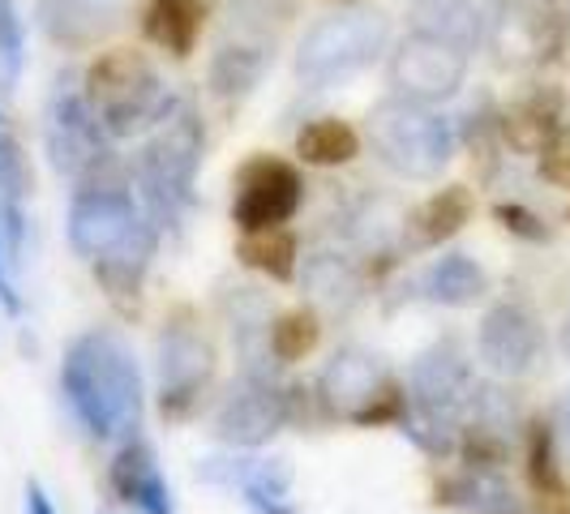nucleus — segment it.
<instances>
[{
	"mask_svg": "<svg viewBox=\"0 0 570 514\" xmlns=\"http://www.w3.org/2000/svg\"><path fill=\"white\" fill-rule=\"evenodd\" d=\"M60 386L82 428L99 442L129 437L142 421L138 360L112 330H86L69 343L60 360Z\"/></svg>",
	"mask_w": 570,
	"mask_h": 514,
	"instance_id": "nucleus-1",
	"label": "nucleus"
},
{
	"mask_svg": "<svg viewBox=\"0 0 570 514\" xmlns=\"http://www.w3.org/2000/svg\"><path fill=\"white\" fill-rule=\"evenodd\" d=\"M86 99L104 120L108 138H134L176 112L159 69L138 48H108L86 69Z\"/></svg>",
	"mask_w": 570,
	"mask_h": 514,
	"instance_id": "nucleus-2",
	"label": "nucleus"
},
{
	"mask_svg": "<svg viewBox=\"0 0 570 514\" xmlns=\"http://www.w3.org/2000/svg\"><path fill=\"white\" fill-rule=\"evenodd\" d=\"M386 43H391V18L382 9L347 4L305 30L301 52H296V78L314 90H326L370 69L386 52Z\"/></svg>",
	"mask_w": 570,
	"mask_h": 514,
	"instance_id": "nucleus-3",
	"label": "nucleus"
},
{
	"mask_svg": "<svg viewBox=\"0 0 570 514\" xmlns=\"http://www.w3.org/2000/svg\"><path fill=\"white\" fill-rule=\"evenodd\" d=\"M370 146L373 155L391 171H400L407 180H433L438 171L451 164L455 155V134L429 103L416 99H382L370 112Z\"/></svg>",
	"mask_w": 570,
	"mask_h": 514,
	"instance_id": "nucleus-4",
	"label": "nucleus"
},
{
	"mask_svg": "<svg viewBox=\"0 0 570 514\" xmlns=\"http://www.w3.org/2000/svg\"><path fill=\"white\" fill-rule=\"evenodd\" d=\"M202 164V120L189 108H176L168 120L155 125L150 142L138 155V189L155 224H171L189 198H194V176Z\"/></svg>",
	"mask_w": 570,
	"mask_h": 514,
	"instance_id": "nucleus-5",
	"label": "nucleus"
},
{
	"mask_svg": "<svg viewBox=\"0 0 570 514\" xmlns=\"http://www.w3.org/2000/svg\"><path fill=\"white\" fill-rule=\"evenodd\" d=\"M386 78H391L395 95H403V99L442 103L468 78V48H459V43L433 34V30H412L391 52Z\"/></svg>",
	"mask_w": 570,
	"mask_h": 514,
	"instance_id": "nucleus-6",
	"label": "nucleus"
},
{
	"mask_svg": "<svg viewBox=\"0 0 570 514\" xmlns=\"http://www.w3.org/2000/svg\"><path fill=\"white\" fill-rule=\"evenodd\" d=\"M322 395L326 403L356 421V425H382V421H400L403 416V395L391 386V377L382 369V360L373 352H361V347H347L340 352L326 373H322Z\"/></svg>",
	"mask_w": 570,
	"mask_h": 514,
	"instance_id": "nucleus-7",
	"label": "nucleus"
},
{
	"mask_svg": "<svg viewBox=\"0 0 570 514\" xmlns=\"http://www.w3.org/2000/svg\"><path fill=\"white\" fill-rule=\"evenodd\" d=\"M43 138H48V155H52V168L60 176H73L86 180L90 171H99L112 155H108V129L104 120L95 116L86 90H57L52 103H48V125H43Z\"/></svg>",
	"mask_w": 570,
	"mask_h": 514,
	"instance_id": "nucleus-8",
	"label": "nucleus"
},
{
	"mask_svg": "<svg viewBox=\"0 0 570 514\" xmlns=\"http://www.w3.org/2000/svg\"><path fill=\"white\" fill-rule=\"evenodd\" d=\"M305 185L301 171L284 164V159H249L240 176H236V201H232V219L240 224V231H266L284 228L287 219L301 210Z\"/></svg>",
	"mask_w": 570,
	"mask_h": 514,
	"instance_id": "nucleus-9",
	"label": "nucleus"
},
{
	"mask_svg": "<svg viewBox=\"0 0 570 514\" xmlns=\"http://www.w3.org/2000/svg\"><path fill=\"white\" fill-rule=\"evenodd\" d=\"M481 360H485L493 373H502V377H519V373H528L537 360H541V347H544V335H541V322L532 309H523V305H514V300H502V305H493L481 322Z\"/></svg>",
	"mask_w": 570,
	"mask_h": 514,
	"instance_id": "nucleus-10",
	"label": "nucleus"
},
{
	"mask_svg": "<svg viewBox=\"0 0 570 514\" xmlns=\"http://www.w3.org/2000/svg\"><path fill=\"white\" fill-rule=\"evenodd\" d=\"M468 395H472V369L455 347H433L412 369V403L429 421V428L451 425Z\"/></svg>",
	"mask_w": 570,
	"mask_h": 514,
	"instance_id": "nucleus-11",
	"label": "nucleus"
},
{
	"mask_svg": "<svg viewBox=\"0 0 570 514\" xmlns=\"http://www.w3.org/2000/svg\"><path fill=\"white\" fill-rule=\"evenodd\" d=\"M287 421V399L266 386V382H249L245 391H236L224 412H219V437L232 446H262L271 442Z\"/></svg>",
	"mask_w": 570,
	"mask_h": 514,
	"instance_id": "nucleus-12",
	"label": "nucleus"
},
{
	"mask_svg": "<svg viewBox=\"0 0 570 514\" xmlns=\"http://www.w3.org/2000/svg\"><path fill=\"white\" fill-rule=\"evenodd\" d=\"M210 377V347L189 335V330H171L159 347V382H164V412L185 416L189 403L198 399V391Z\"/></svg>",
	"mask_w": 570,
	"mask_h": 514,
	"instance_id": "nucleus-13",
	"label": "nucleus"
},
{
	"mask_svg": "<svg viewBox=\"0 0 570 514\" xmlns=\"http://www.w3.org/2000/svg\"><path fill=\"white\" fill-rule=\"evenodd\" d=\"M112 493L120 502L138 506L142 514H176L171 506V488L155 463V451L146 442H125L112 463Z\"/></svg>",
	"mask_w": 570,
	"mask_h": 514,
	"instance_id": "nucleus-14",
	"label": "nucleus"
},
{
	"mask_svg": "<svg viewBox=\"0 0 570 514\" xmlns=\"http://www.w3.org/2000/svg\"><path fill=\"white\" fill-rule=\"evenodd\" d=\"M498 18L493 0H416V30H433L459 48H476Z\"/></svg>",
	"mask_w": 570,
	"mask_h": 514,
	"instance_id": "nucleus-15",
	"label": "nucleus"
},
{
	"mask_svg": "<svg viewBox=\"0 0 570 514\" xmlns=\"http://www.w3.org/2000/svg\"><path fill=\"white\" fill-rule=\"evenodd\" d=\"M271 65V43L266 39H249V34H232L219 43V52L210 60V90L219 99H240L249 95L262 73Z\"/></svg>",
	"mask_w": 570,
	"mask_h": 514,
	"instance_id": "nucleus-16",
	"label": "nucleus"
},
{
	"mask_svg": "<svg viewBox=\"0 0 570 514\" xmlns=\"http://www.w3.org/2000/svg\"><path fill=\"white\" fill-rule=\"evenodd\" d=\"M210 0H146L142 30L150 43H159L171 57H189L198 48L202 22Z\"/></svg>",
	"mask_w": 570,
	"mask_h": 514,
	"instance_id": "nucleus-17",
	"label": "nucleus"
},
{
	"mask_svg": "<svg viewBox=\"0 0 570 514\" xmlns=\"http://www.w3.org/2000/svg\"><path fill=\"white\" fill-rule=\"evenodd\" d=\"M472 210H476L472 194H468L463 185H446V189H438L433 198H425L412 210V219H407L412 240L425 245V249L429 245H442V240H451L455 231H463V224L472 219Z\"/></svg>",
	"mask_w": 570,
	"mask_h": 514,
	"instance_id": "nucleus-18",
	"label": "nucleus"
},
{
	"mask_svg": "<svg viewBox=\"0 0 570 514\" xmlns=\"http://www.w3.org/2000/svg\"><path fill=\"white\" fill-rule=\"evenodd\" d=\"M421 291H425V300H433V305L463 309V305H476L485 296V270L468 254H446L425 270Z\"/></svg>",
	"mask_w": 570,
	"mask_h": 514,
	"instance_id": "nucleus-19",
	"label": "nucleus"
},
{
	"mask_svg": "<svg viewBox=\"0 0 570 514\" xmlns=\"http://www.w3.org/2000/svg\"><path fill=\"white\" fill-rule=\"evenodd\" d=\"M558 129H562V95H532L514 103L502 120V134L514 150H544Z\"/></svg>",
	"mask_w": 570,
	"mask_h": 514,
	"instance_id": "nucleus-20",
	"label": "nucleus"
},
{
	"mask_svg": "<svg viewBox=\"0 0 570 514\" xmlns=\"http://www.w3.org/2000/svg\"><path fill=\"white\" fill-rule=\"evenodd\" d=\"M296 155L309 164V168H340V164H352L361 155V138L347 120H314L296 134Z\"/></svg>",
	"mask_w": 570,
	"mask_h": 514,
	"instance_id": "nucleus-21",
	"label": "nucleus"
},
{
	"mask_svg": "<svg viewBox=\"0 0 570 514\" xmlns=\"http://www.w3.org/2000/svg\"><path fill=\"white\" fill-rule=\"evenodd\" d=\"M236 485L245 493V502L257 514H296L287 488H292V472H287L284 458H262L236 472Z\"/></svg>",
	"mask_w": 570,
	"mask_h": 514,
	"instance_id": "nucleus-22",
	"label": "nucleus"
},
{
	"mask_svg": "<svg viewBox=\"0 0 570 514\" xmlns=\"http://www.w3.org/2000/svg\"><path fill=\"white\" fill-rule=\"evenodd\" d=\"M240 261L254 266L262 275L287 284L296 275V236L284 228H266V231H245L240 236Z\"/></svg>",
	"mask_w": 570,
	"mask_h": 514,
	"instance_id": "nucleus-23",
	"label": "nucleus"
},
{
	"mask_svg": "<svg viewBox=\"0 0 570 514\" xmlns=\"http://www.w3.org/2000/svg\"><path fill=\"white\" fill-rule=\"evenodd\" d=\"M317 339H322V326H317V314H309V309H292L271 326V352L284 365L305 360L317 347Z\"/></svg>",
	"mask_w": 570,
	"mask_h": 514,
	"instance_id": "nucleus-24",
	"label": "nucleus"
},
{
	"mask_svg": "<svg viewBox=\"0 0 570 514\" xmlns=\"http://www.w3.org/2000/svg\"><path fill=\"white\" fill-rule=\"evenodd\" d=\"M528 481L544 502L570 497L562 485V472H558V455H553V433L544 425H532V433H528Z\"/></svg>",
	"mask_w": 570,
	"mask_h": 514,
	"instance_id": "nucleus-25",
	"label": "nucleus"
},
{
	"mask_svg": "<svg viewBox=\"0 0 570 514\" xmlns=\"http://www.w3.org/2000/svg\"><path fill=\"white\" fill-rule=\"evenodd\" d=\"M30 194V164L22 155V142L9 134V125H0V198L18 201Z\"/></svg>",
	"mask_w": 570,
	"mask_h": 514,
	"instance_id": "nucleus-26",
	"label": "nucleus"
},
{
	"mask_svg": "<svg viewBox=\"0 0 570 514\" xmlns=\"http://www.w3.org/2000/svg\"><path fill=\"white\" fill-rule=\"evenodd\" d=\"M493 215H498V224L511 231V236L537 240V245H541V240H549V228H544V224L532 215V210H528V206H519V201H502Z\"/></svg>",
	"mask_w": 570,
	"mask_h": 514,
	"instance_id": "nucleus-27",
	"label": "nucleus"
},
{
	"mask_svg": "<svg viewBox=\"0 0 570 514\" xmlns=\"http://www.w3.org/2000/svg\"><path fill=\"white\" fill-rule=\"evenodd\" d=\"M0 60L9 69H18L22 60V22L13 13V0H0Z\"/></svg>",
	"mask_w": 570,
	"mask_h": 514,
	"instance_id": "nucleus-28",
	"label": "nucleus"
},
{
	"mask_svg": "<svg viewBox=\"0 0 570 514\" xmlns=\"http://www.w3.org/2000/svg\"><path fill=\"white\" fill-rule=\"evenodd\" d=\"M541 155H544V164H541L544 176H549V180H562V185H570V129H567V125H562V129L549 138V146H544Z\"/></svg>",
	"mask_w": 570,
	"mask_h": 514,
	"instance_id": "nucleus-29",
	"label": "nucleus"
},
{
	"mask_svg": "<svg viewBox=\"0 0 570 514\" xmlns=\"http://www.w3.org/2000/svg\"><path fill=\"white\" fill-rule=\"evenodd\" d=\"M27 514H57L52 497L43 493V485H39V481H30V485H27Z\"/></svg>",
	"mask_w": 570,
	"mask_h": 514,
	"instance_id": "nucleus-30",
	"label": "nucleus"
},
{
	"mask_svg": "<svg viewBox=\"0 0 570 514\" xmlns=\"http://www.w3.org/2000/svg\"><path fill=\"white\" fill-rule=\"evenodd\" d=\"M0 305H4L9 314H18V291H13L9 279H4V270H0Z\"/></svg>",
	"mask_w": 570,
	"mask_h": 514,
	"instance_id": "nucleus-31",
	"label": "nucleus"
},
{
	"mask_svg": "<svg viewBox=\"0 0 570 514\" xmlns=\"http://www.w3.org/2000/svg\"><path fill=\"white\" fill-rule=\"evenodd\" d=\"M335 4H356V0H335Z\"/></svg>",
	"mask_w": 570,
	"mask_h": 514,
	"instance_id": "nucleus-32",
	"label": "nucleus"
},
{
	"mask_svg": "<svg viewBox=\"0 0 570 514\" xmlns=\"http://www.w3.org/2000/svg\"><path fill=\"white\" fill-rule=\"evenodd\" d=\"M567 347H570V330H567Z\"/></svg>",
	"mask_w": 570,
	"mask_h": 514,
	"instance_id": "nucleus-33",
	"label": "nucleus"
},
{
	"mask_svg": "<svg viewBox=\"0 0 570 514\" xmlns=\"http://www.w3.org/2000/svg\"><path fill=\"white\" fill-rule=\"evenodd\" d=\"M0 125H4V116H0Z\"/></svg>",
	"mask_w": 570,
	"mask_h": 514,
	"instance_id": "nucleus-34",
	"label": "nucleus"
}]
</instances>
